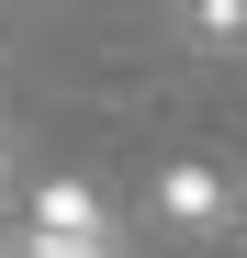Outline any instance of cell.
Returning <instances> with one entry per match:
<instances>
[{
  "instance_id": "1",
  "label": "cell",
  "mask_w": 247,
  "mask_h": 258,
  "mask_svg": "<svg viewBox=\"0 0 247 258\" xmlns=\"http://www.w3.org/2000/svg\"><path fill=\"white\" fill-rule=\"evenodd\" d=\"M34 258H112V225H101V191L90 180H45L34 191Z\"/></svg>"
},
{
  "instance_id": "2",
  "label": "cell",
  "mask_w": 247,
  "mask_h": 258,
  "mask_svg": "<svg viewBox=\"0 0 247 258\" xmlns=\"http://www.w3.org/2000/svg\"><path fill=\"white\" fill-rule=\"evenodd\" d=\"M225 213H236V191H225V180H214L202 157H180V168H157V225H169V236H214Z\"/></svg>"
},
{
  "instance_id": "3",
  "label": "cell",
  "mask_w": 247,
  "mask_h": 258,
  "mask_svg": "<svg viewBox=\"0 0 247 258\" xmlns=\"http://www.w3.org/2000/svg\"><path fill=\"white\" fill-rule=\"evenodd\" d=\"M202 34H214V45H236V34H247V0H202Z\"/></svg>"
},
{
  "instance_id": "4",
  "label": "cell",
  "mask_w": 247,
  "mask_h": 258,
  "mask_svg": "<svg viewBox=\"0 0 247 258\" xmlns=\"http://www.w3.org/2000/svg\"><path fill=\"white\" fill-rule=\"evenodd\" d=\"M0 258H34V247H0Z\"/></svg>"
}]
</instances>
